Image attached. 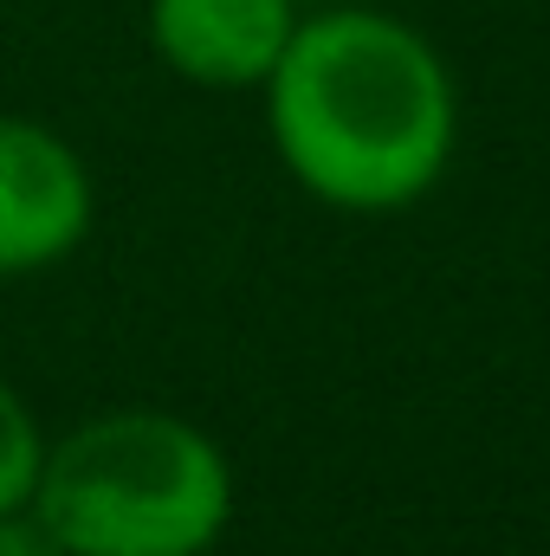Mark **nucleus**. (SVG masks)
Segmentation results:
<instances>
[{"label": "nucleus", "mask_w": 550, "mask_h": 556, "mask_svg": "<svg viewBox=\"0 0 550 556\" xmlns=\"http://www.w3.org/2000/svg\"><path fill=\"white\" fill-rule=\"evenodd\" d=\"M0 556H65V544L46 531V518L33 505L0 511Z\"/></svg>", "instance_id": "423d86ee"}, {"label": "nucleus", "mask_w": 550, "mask_h": 556, "mask_svg": "<svg viewBox=\"0 0 550 556\" xmlns=\"http://www.w3.org/2000/svg\"><path fill=\"white\" fill-rule=\"evenodd\" d=\"M91 168L52 124L0 111V278H33L91 233Z\"/></svg>", "instance_id": "7ed1b4c3"}, {"label": "nucleus", "mask_w": 550, "mask_h": 556, "mask_svg": "<svg viewBox=\"0 0 550 556\" xmlns=\"http://www.w3.org/2000/svg\"><path fill=\"white\" fill-rule=\"evenodd\" d=\"M291 26H298L291 0H149L155 59L208 91L266 85Z\"/></svg>", "instance_id": "20e7f679"}, {"label": "nucleus", "mask_w": 550, "mask_h": 556, "mask_svg": "<svg viewBox=\"0 0 550 556\" xmlns=\"http://www.w3.org/2000/svg\"><path fill=\"white\" fill-rule=\"evenodd\" d=\"M33 511L65 556H208L234 518V466L195 420L117 408L46 446Z\"/></svg>", "instance_id": "f03ea898"}, {"label": "nucleus", "mask_w": 550, "mask_h": 556, "mask_svg": "<svg viewBox=\"0 0 550 556\" xmlns=\"http://www.w3.org/2000/svg\"><path fill=\"white\" fill-rule=\"evenodd\" d=\"M39 466H46V433H39V415H33V408H26V395L0 376V511L33 505Z\"/></svg>", "instance_id": "39448f33"}, {"label": "nucleus", "mask_w": 550, "mask_h": 556, "mask_svg": "<svg viewBox=\"0 0 550 556\" xmlns=\"http://www.w3.org/2000/svg\"><path fill=\"white\" fill-rule=\"evenodd\" d=\"M266 124L304 194L343 214H396L440 181L460 104L414 26L330 7L291 26L266 78Z\"/></svg>", "instance_id": "f257e3e1"}]
</instances>
